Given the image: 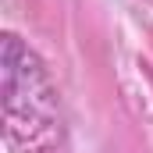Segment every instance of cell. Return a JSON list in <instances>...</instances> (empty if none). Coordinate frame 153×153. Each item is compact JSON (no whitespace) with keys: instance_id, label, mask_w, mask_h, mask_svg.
Segmentation results:
<instances>
[{"instance_id":"6da1fadb","label":"cell","mask_w":153,"mask_h":153,"mask_svg":"<svg viewBox=\"0 0 153 153\" xmlns=\"http://www.w3.org/2000/svg\"><path fill=\"white\" fill-rule=\"evenodd\" d=\"M4 135L14 153H57L64 114L50 71L14 32L4 36Z\"/></svg>"}]
</instances>
